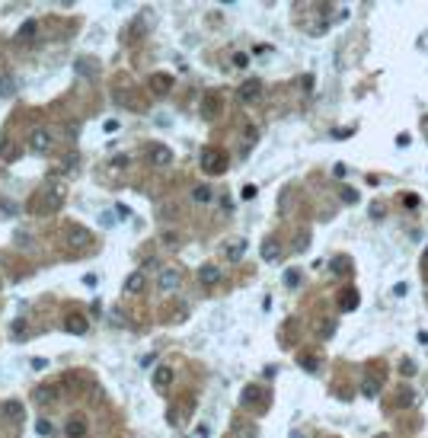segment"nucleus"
<instances>
[{
  "mask_svg": "<svg viewBox=\"0 0 428 438\" xmlns=\"http://www.w3.org/2000/svg\"><path fill=\"white\" fill-rule=\"evenodd\" d=\"M77 154H67V157H64V163H61V170H77Z\"/></svg>",
  "mask_w": 428,
  "mask_h": 438,
  "instance_id": "33",
  "label": "nucleus"
},
{
  "mask_svg": "<svg viewBox=\"0 0 428 438\" xmlns=\"http://www.w3.org/2000/svg\"><path fill=\"white\" fill-rule=\"evenodd\" d=\"M64 432H67V438H83V435H86V419L74 416V419L64 426Z\"/></svg>",
  "mask_w": 428,
  "mask_h": 438,
  "instance_id": "17",
  "label": "nucleus"
},
{
  "mask_svg": "<svg viewBox=\"0 0 428 438\" xmlns=\"http://www.w3.org/2000/svg\"><path fill=\"white\" fill-rule=\"evenodd\" d=\"M339 195H342V201H349V205H355V201H358V192H355V189H349V186H342V192H339Z\"/></svg>",
  "mask_w": 428,
  "mask_h": 438,
  "instance_id": "31",
  "label": "nucleus"
},
{
  "mask_svg": "<svg viewBox=\"0 0 428 438\" xmlns=\"http://www.w3.org/2000/svg\"><path fill=\"white\" fill-rule=\"evenodd\" d=\"M64 243H67V250H71V253H83V250H90V246H93V234L86 231V227H80V224H71V227H67Z\"/></svg>",
  "mask_w": 428,
  "mask_h": 438,
  "instance_id": "1",
  "label": "nucleus"
},
{
  "mask_svg": "<svg viewBox=\"0 0 428 438\" xmlns=\"http://www.w3.org/2000/svg\"><path fill=\"white\" fill-rule=\"evenodd\" d=\"M192 199L198 201V205H208V201L214 199V192H211V186H195L192 189Z\"/></svg>",
  "mask_w": 428,
  "mask_h": 438,
  "instance_id": "20",
  "label": "nucleus"
},
{
  "mask_svg": "<svg viewBox=\"0 0 428 438\" xmlns=\"http://www.w3.org/2000/svg\"><path fill=\"white\" fill-rule=\"evenodd\" d=\"M425 262H428V250H425Z\"/></svg>",
  "mask_w": 428,
  "mask_h": 438,
  "instance_id": "48",
  "label": "nucleus"
},
{
  "mask_svg": "<svg viewBox=\"0 0 428 438\" xmlns=\"http://www.w3.org/2000/svg\"><path fill=\"white\" fill-rule=\"evenodd\" d=\"M304 368H307V371H316V358H310V355H304Z\"/></svg>",
  "mask_w": 428,
  "mask_h": 438,
  "instance_id": "40",
  "label": "nucleus"
},
{
  "mask_svg": "<svg viewBox=\"0 0 428 438\" xmlns=\"http://www.w3.org/2000/svg\"><path fill=\"white\" fill-rule=\"evenodd\" d=\"M377 438H387V435H377Z\"/></svg>",
  "mask_w": 428,
  "mask_h": 438,
  "instance_id": "49",
  "label": "nucleus"
},
{
  "mask_svg": "<svg viewBox=\"0 0 428 438\" xmlns=\"http://www.w3.org/2000/svg\"><path fill=\"white\" fill-rule=\"evenodd\" d=\"M297 281H301V272H294V269L284 272V285H297Z\"/></svg>",
  "mask_w": 428,
  "mask_h": 438,
  "instance_id": "35",
  "label": "nucleus"
},
{
  "mask_svg": "<svg viewBox=\"0 0 428 438\" xmlns=\"http://www.w3.org/2000/svg\"><path fill=\"white\" fill-rule=\"evenodd\" d=\"M179 285H182V272H179V269H160V275H157V288H160L163 294H173Z\"/></svg>",
  "mask_w": 428,
  "mask_h": 438,
  "instance_id": "4",
  "label": "nucleus"
},
{
  "mask_svg": "<svg viewBox=\"0 0 428 438\" xmlns=\"http://www.w3.org/2000/svg\"><path fill=\"white\" fill-rule=\"evenodd\" d=\"M198 281H201L205 288H214L217 281H221V269H217L214 262H205V266L198 269Z\"/></svg>",
  "mask_w": 428,
  "mask_h": 438,
  "instance_id": "11",
  "label": "nucleus"
},
{
  "mask_svg": "<svg viewBox=\"0 0 428 438\" xmlns=\"http://www.w3.org/2000/svg\"><path fill=\"white\" fill-rule=\"evenodd\" d=\"M166 419H169V426H179V422H182V413H179V406H169Z\"/></svg>",
  "mask_w": 428,
  "mask_h": 438,
  "instance_id": "32",
  "label": "nucleus"
},
{
  "mask_svg": "<svg viewBox=\"0 0 428 438\" xmlns=\"http://www.w3.org/2000/svg\"><path fill=\"white\" fill-rule=\"evenodd\" d=\"M115 214L125 221V218H131V208H128V205H115Z\"/></svg>",
  "mask_w": 428,
  "mask_h": 438,
  "instance_id": "38",
  "label": "nucleus"
},
{
  "mask_svg": "<svg viewBox=\"0 0 428 438\" xmlns=\"http://www.w3.org/2000/svg\"><path fill=\"white\" fill-rule=\"evenodd\" d=\"M36 432H39V435H51V426H48L45 419H39V422H36Z\"/></svg>",
  "mask_w": 428,
  "mask_h": 438,
  "instance_id": "36",
  "label": "nucleus"
},
{
  "mask_svg": "<svg viewBox=\"0 0 428 438\" xmlns=\"http://www.w3.org/2000/svg\"><path fill=\"white\" fill-rule=\"evenodd\" d=\"M403 371H406V374H416V365H412V361L406 358V361H403Z\"/></svg>",
  "mask_w": 428,
  "mask_h": 438,
  "instance_id": "46",
  "label": "nucleus"
},
{
  "mask_svg": "<svg viewBox=\"0 0 428 438\" xmlns=\"http://www.w3.org/2000/svg\"><path fill=\"white\" fill-rule=\"evenodd\" d=\"M51 144H54V134L48 131V128H36V131L29 134V147H32L36 154H48Z\"/></svg>",
  "mask_w": 428,
  "mask_h": 438,
  "instance_id": "5",
  "label": "nucleus"
},
{
  "mask_svg": "<svg viewBox=\"0 0 428 438\" xmlns=\"http://www.w3.org/2000/svg\"><path fill=\"white\" fill-rule=\"evenodd\" d=\"M103 128H106V131H109V134H112V131H118V122H115V119H109V122H106Z\"/></svg>",
  "mask_w": 428,
  "mask_h": 438,
  "instance_id": "43",
  "label": "nucleus"
},
{
  "mask_svg": "<svg viewBox=\"0 0 428 438\" xmlns=\"http://www.w3.org/2000/svg\"><path fill=\"white\" fill-rule=\"evenodd\" d=\"M358 307V291H345L342 294V311H355Z\"/></svg>",
  "mask_w": 428,
  "mask_h": 438,
  "instance_id": "26",
  "label": "nucleus"
},
{
  "mask_svg": "<svg viewBox=\"0 0 428 438\" xmlns=\"http://www.w3.org/2000/svg\"><path fill=\"white\" fill-rule=\"evenodd\" d=\"M351 269V259H345V256H336V259H332V272L336 275H345Z\"/></svg>",
  "mask_w": 428,
  "mask_h": 438,
  "instance_id": "24",
  "label": "nucleus"
},
{
  "mask_svg": "<svg viewBox=\"0 0 428 438\" xmlns=\"http://www.w3.org/2000/svg\"><path fill=\"white\" fill-rule=\"evenodd\" d=\"M54 397H58V394H54V387H48V384H42V387L32 390V400H36L39 406H48V403H54Z\"/></svg>",
  "mask_w": 428,
  "mask_h": 438,
  "instance_id": "15",
  "label": "nucleus"
},
{
  "mask_svg": "<svg viewBox=\"0 0 428 438\" xmlns=\"http://www.w3.org/2000/svg\"><path fill=\"white\" fill-rule=\"evenodd\" d=\"M259 96H262V80H256V77H249L246 83H240V90H236V99H240V103H256Z\"/></svg>",
  "mask_w": 428,
  "mask_h": 438,
  "instance_id": "7",
  "label": "nucleus"
},
{
  "mask_svg": "<svg viewBox=\"0 0 428 438\" xmlns=\"http://www.w3.org/2000/svg\"><path fill=\"white\" fill-rule=\"evenodd\" d=\"M224 256H227V262H240L243 256H246V240H230V243L224 246Z\"/></svg>",
  "mask_w": 428,
  "mask_h": 438,
  "instance_id": "14",
  "label": "nucleus"
},
{
  "mask_svg": "<svg viewBox=\"0 0 428 438\" xmlns=\"http://www.w3.org/2000/svg\"><path fill=\"white\" fill-rule=\"evenodd\" d=\"M64 329L74 336H86V329H90V323H86L83 314H67L64 317Z\"/></svg>",
  "mask_w": 428,
  "mask_h": 438,
  "instance_id": "10",
  "label": "nucleus"
},
{
  "mask_svg": "<svg viewBox=\"0 0 428 438\" xmlns=\"http://www.w3.org/2000/svg\"><path fill=\"white\" fill-rule=\"evenodd\" d=\"M361 394H364V397H377V394H380V374H377V377H368V381H364Z\"/></svg>",
  "mask_w": 428,
  "mask_h": 438,
  "instance_id": "23",
  "label": "nucleus"
},
{
  "mask_svg": "<svg viewBox=\"0 0 428 438\" xmlns=\"http://www.w3.org/2000/svg\"><path fill=\"white\" fill-rule=\"evenodd\" d=\"M16 246H29V234H16Z\"/></svg>",
  "mask_w": 428,
  "mask_h": 438,
  "instance_id": "42",
  "label": "nucleus"
},
{
  "mask_svg": "<svg viewBox=\"0 0 428 438\" xmlns=\"http://www.w3.org/2000/svg\"><path fill=\"white\" fill-rule=\"evenodd\" d=\"M291 438H304V435H291Z\"/></svg>",
  "mask_w": 428,
  "mask_h": 438,
  "instance_id": "47",
  "label": "nucleus"
},
{
  "mask_svg": "<svg viewBox=\"0 0 428 438\" xmlns=\"http://www.w3.org/2000/svg\"><path fill=\"white\" fill-rule=\"evenodd\" d=\"M19 211V208H16V201H0V214H6V218H13V214H16Z\"/></svg>",
  "mask_w": 428,
  "mask_h": 438,
  "instance_id": "30",
  "label": "nucleus"
},
{
  "mask_svg": "<svg viewBox=\"0 0 428 438\" xmlns=\"http://www.w3.org/2000/svg\"><path fill=\"white\" fill-rule=\"evenodd\" d=\"M154 358H157V355H144V358H141V368H151Z\"/></svg>",
  "mask_w": 428,
  "mask_h": 438,
  "instance_id": "44",
  "label": "nucleus"
},
{
  "mask_svg": "<svg viewBox=\"0 0 428 438\" xmlns=\"http://www.w3.org/2000/svg\"><path fill=\"white\" fill-rule=\"evenodd\" d=\"M16 93V83H13V77H0V96H13Z\"/></svg>",
  "mask_w": 428,
  "mask_h": 438,
  "instance_id": "28",
  "label": "nucleus"
},
{
  "mask_svg": "<svg viewBox=\"0 0 428 438\" xmlns=\"http://www.w3.org/2000/svg\"><path fill=\"white\" fill-rule=\"evenodd\" d=\"M29 368L32 371H42V368H48V358H29Z\"/></svg>",
  "mask_w": 428,
  "mask_h": 438,
  "instance_id": "34",
  "label": "nucleus"
},
{
  "mask_svg": "<svg viewBox=\"0 0 428 438\" xmlns=\"http://www.w3.org/2000/svg\"><path fill=\"white\" fill-rule=\"evenodd\" d=\"M412 400H416V394H412L409 387H403V394L396 397V403H399V406H412Z\"/></svg>",
  "mask_w": 428,
  "mask_h": 438,
  "instance_id": "29",
  "label": "nucleus"
},
{
  "mask_svg": "<svg viewBox=\"0 0 428 438\" xmlns=\"http://www.w3.org/2000/svg\"><path fill=\"white\" fill-rule=\"evenodd\" d=\"M36 32H39V26H36V19H29V23H23V26H19V32H16V39H19V42H26V39H32V36H36Z\"/></svg>",
  "mask_w": 428,
  "mask_h": 438,
  "instance_id": "22",
  "label": "nucleus"
},
{
  "mask_svg": "<svg viewBox=\"0 0 428 438\" xmlns=\"http://www.w3.org/2000/svg\"><path fill=\"white\" fill-rule=\"evenodd\" d=\"M262 400H266V390H262V387H256V384L243 387V394H240V403H243V406H259Z\"/></svg>",
  "mask_w": 428,
  "mask_h": 438,
  "instance_id": "12",
  "label": "nucleus"
},
{
  "mask_svg": "<svg viewBox=\"0 0 428 438\" xmlns=\"http://www.w3.org/2000/svg\"><path fill=\"white\" fill-rule=\"evenodd\" d=\"M147 83H151V93H154V96H166V93L173 90V77H169V74H151V80H147Z\"/></svg>",
  "mask_w": 428,
  "mask_h": 438,
  "instance_id": "9",
  "label": "nucleus"
},
{
  "mask_svg": "<svg viewBox=\"0 0 428 438\" xmlns=\"http://www.w3.org/2000/svg\"><path fill=\"white\" fill-rule=\"evenodd\" d=\"M0 157H3V160H16L19 157V147L16 144H13V141H0Z\"/></svg>",
  "mask_w": 428,
  "mask_h": 438,
  "instance_id": "21",
  "label": "nucleus"
},
{
  "mask_svg": "<svg viewBox=\"0 0 428 438\" xmlns=\"http://www.w3.org/2000/svg\"><path fill=\"white\" fill-rule=\"evenodd\" d=\"M125 291H128V294H141V291H144V275H141V272H131V275L125 279Z\"/></svg>",
  "mask_w": 428,
  "mask_h": 438,
  "instance_id": "18",
  "label": "nucleus"
},
{
  "mask_svg": "<svg viewBox=\"0 0 428 438\" xmlns=\"http://www.w3.org/2000/svg\"><path fill=\"white\" fill-rule=\"evenodd\" d=\"M3 413H6V419L23 422V403H19V400H6L3 403Z\"/></svg>",
  "mask_w": 428,
  "mask_h": 438,
  "instance_id": "19",
  "label": "nucleus"
},
{
  "mask_svg": "<svg viewBox=\"0 0 428 438\" xmlns=\"http://www.w3.org/2000/svg\"><path fill=\"white\" fill-rule=\"evenodd\" d=\"M173 384V368H166V365H160L157 371H154V387L163 390V387H169Z\"/></svg>",
  "mask_w": 428,
  "mask_h": 438,
  "instance_id": "16",
  "label": "nucleus"
},
{
  "mask_svg": "<svg viewBox=\"0 0 428 438\" xmlns=\"http://www.w3.org/2000/svg\"><path fill=\"white\" fill-rule=\"evenodd\" d=\"M371 218H384V208H380V205H371Z\"/></svg>",
  "mask_w": 428,
  "mask_h": 438,
  "instance_id": "45",
  "label": "nucleus"
},
{
  "mask_svg": "<svg viewBox=\"0 0 428 438\" xmlns=\"http://www.w3.org/2000/svg\"><path fill=\"white\" fill-rule=\"evenodd\" d=\"M10 329H13V336H16V342H23V339H26V329H29V326H26V320H13Z\"/></svg>",
  "mask_w": 428,
  "mask_h": 438,
  "instance_id": "27",
  "label": "nucleus"
},
{
  "mask_svg": "<svg viewBox=\"0 0 428 438\" xmlns=\"http://www.w3.org/2000/svg\"><path fill=\"white\" fill-rule=\"evenodd\" d=\"M163 246H169V250H179V246H182L179 234H176V231H166V234H163Z\"/></svg>",
  "mask_w": 428,
  "mask_h": 438,
  "instance_id": "25",
  "label": "nucleus"
},
{
  "mask_svg": "<svg viewBox=\"0 0 428 438\" xmlns=\"http://www.w3.org/2000/svg\"><path fill=\"white\" fill-rule=\"evenodd\" d=\"M61 205H64V186H51L48 192L39 199V205H32L39 214H54V211H61Z\"/></svg>",
  "mask_w": 428,
  "mask_h": 438,
  "instance_id": "2",
  "label": "nucleus"
},
{
  "mask_svg": "<svg viewBox=\"0 0 428 438\" xmlns=\"http://www.w3.org/2000/svg\"><path fill=\"white\" fill-rule=\"evenodd\" d=\"M233 64H236V67H246V64H249V55H243V51H236V55H233Z\"/></svg>",
  "mask_w": 428,
  "mask_h": 438,
  "instance_id": "37",
  "label": "nucleus"
},
{
  "mask_svg": "<svg viewBox=\"0 0 428 438\" xmlns=\"http://www.w3.org/2000/svg\"><path fill=\"white\" fill-rule=\"evenodd\" d=\"M332 329H336V323H320V336H332Z\"/></svg>",
  "mask_w": 428,
  "mask_h": 438,
  "instance_id": "41",
  "label": "nucleus"
},
{
  "mask_svg": "<svg viewBox=\"0 0 428 438\" xmlns=\"http://www.w3.org/2000/svg\"><path fill=\"white\" fill-rule=\"evenodd\" d=\"M201 170L211 173V176H221V173L227 170V154H224V151H214V147H208V151L201 154Z\"/></svg>",
  "mask_w": 428,
  "mask_h": 438,
  "instance_id": "3",
  "label": "nucleus"
},
{
  "mask_svg": "<svg viewBox=\"0 0 428 438\" xmlns=\"http://www.w3.org/2000/svg\"><path fill=\"white\" fill-rule=\"evenodd\" d=\"M74 71H77V77H86V80H96L99 74H103V67H99V61L96 58H77L74 61Z\"/></svg>",
  "mask_w": 428,
  "mask_h": 438,
  "instance_id": "6",
  "label": "nucleus"
},
{
  "mask_svg": "<svg viewBox=\"0 0 428 438\" xmlns=\"http://www.w3.org/2000/svg\"><path fill=\"white\" fill-rule=\"evenodd\" d=\"M118 314H121V311H112V314H109V323H115V326H125V320H121Z\"/></svg>",
  "mask_w": 428,
  "mask_h": 438,
  "instance_id": "39",
  "label": "nucleus"
},
{
  "mask_svg": "<svg viewBox=\"0 0 428 438\" xmlns=\"http://www.w3.org/2000/svg\"><path fill=\"white\" fill-rule=\"evenodd\" d=\"M147 160H151L154 166H169L173 163V151H169L166 144H151L147 147Z\"/></svg>",
  "mask_w": 428,
  "mask_h": 438,
  "instance_id": "8",
  "label": "nucleus"
},
{
  "mask_svg": "<svg viewBox=\"0 0 428 438\" xmlns=\"http://www.w3.org/2000/svg\"><path fill=\"white\" fill-rule=\"evenodd\" d=\"M262 259H266V262H278V259H281V243H278L275 237L262 240Z\"/></svg>",
  "mask_w": 428,
  "mask_h": 438,
  "instance_id": "13",
  "label": "nucleus"
}]
</instances>
